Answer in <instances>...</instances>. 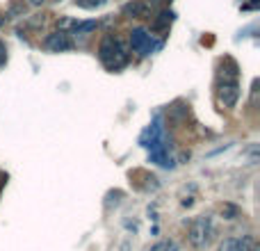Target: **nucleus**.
Returning <instances> with one entry per match:
<instances>
[{
  "mask_svg": "<svg viewBox=\"0 0 260 251\" xmlns=\"http://www.w3.org/2000/svg\"><path fill=\"white\" fill-rule=\"evenodd\" d=\"M99 59L108 71H121L123 67L128 64L130 55H128V48L123 46V41L114 35H108L101 39V46H99Z\"/></svg>",
  "mask_w": 260,
  "mask_h": 251,
  "instance_id": "f257e3e1",
  "label": "nucleus"
},
{
  "mask_svg": "<svg viewBox=\"0 0 260 251\" xmlns=\"http://www.w3.org/2000/svg\"><path fill=\"white\" fill-rule=\"evenodd\" d=\"M212 235H215V226H212V219L206 215L194 217L187 226V242L192 244L194 249H206L210 244Z\"/></svg>",
  "mask_w": 260,
  "mask_h": 251,
  "instance_id": "f03ea898",
  "label": "nucleus"
},
{
  "mask_svg": "<svg viewBox=\"0 0 260 251\" xmlns=\"http://www.w3.org/2000/svg\"><path fill=\"white\" fill-rule=\"evenodd\" d=\"M157 46L160 44H155L151 30H146V27H135V30L130 32V48H133L137 55H142V57L151 55Z\"/></svg>",
  "mask_w": 260,
  "mask_h": 251,
  "instance_id": "7ed1b4c3",
  "label": "nucleus"
},
{
  "mask_svg": "<svg viewBox=\"0 0 260 251\" xmlns=\"http://www.w3.org/2000/svg\"><path fill=\"white\" fill-rule=\"evenodd\" d=\"M71 46H73L71 37L62 30L50 32V35H46V39H44V48L50 50V53H64V50H69Z\"/></svg>",
  "mask_w": 260,
  "mask_h": 251,
  "instance_id": "20e7f679",
  "label": "nucleus"
},
{
  "mask_svg": "<svg viewBox=\"0 0 260 251\" xmlns=\"http://www.w3.org/2000/svg\"><path fill=\"white\" fill-rule=\"evenodd\" d=\"M240 101V85L238 80H224L219 87V103L224 108H235Z\"/></svg>",
  "mask_w": 260,
  "mask_h": 251,
  "instance_id": "39448f33",
  "label": "nucleus"
},
{
  "mask_svg": "<svg viewBox=\"0 0 260 251\" xmlns=\"http://www.w3.org/2000/svg\"><path fill=\"white\" fill-rule=\"evenodd\" d=\"M251 249H253L251 235H242V238L229 235V238H224L219 242V247H217V251H251Z\"/></svg>",
  "mask_w": 260,
  "mask_h": 251,
  "instance_id": "423d86ee",
  "label": "nucleus"
},
{
  "mask_svg": "<svg viewBox=\"0 0 260 251\" xmlns=\"http://www.w3.org/2000/svg\"><path fill=\"white\" fill-rule=\"evenodd\" d=\"M123 14L130 18H148L151 16V3L148 0H133L123 5Z\"/></svg>",
  "mask_w": 260,
  "mask_h": 251,
  "instance_id": "0eeeda50",
  "label": "nucleus"
},
{
  "mask_svg": "<svg viewBox=\"0 0 260 251\" xmlns=\"http://www.w3.org/2000/svg\"><path fill=\"white\" fill-rule=\"evenodd\" d=\"M171 21H174V12H171V9H162V12L157 14L155 18H153V23H151V30H157V32L167 30Z\"/></svg>",
  "mask_w": 260,
  "mask_h": 251,
  "instance_id": "6e6552de",
  "label": "nucleus"
},
{
  "mask_svg": "<svg viewBox=\"0 0 260 251\" xmlns=\"http://www.w3.org/2000/svg\"><path fill=\"white\" fill-rule=\"evenodd\" d=\"M99 27V21H80V23H73V35L76 37H87V35H91V32Z\"/></svg>",
  "mask_w": 260,
  "mask_h": 251,
  "instance_id": "1a4fd4ad",
  "label": "nucleus"
},
{
  "mask_svg": "<svg viewBox=\"0 0 260 251\" xmlns=\"http://www.w3.org/2000/svg\"><path fill=\"white\" fill-rule=\"evenodd\" d=\"M105 3H108V0H76V5L82 9H99V7H103Z\"/></svg>",
  "mask_w": 260,
  "mask_h": 251,
  "instance_id": "9d476101",
  "label": "nucleus"
},
{
  "mask_svg": "<svg viewBox=\"0 0 260 251\" xmlns=\"http://www.w3.org/2000/svg\"><path fill=\"white\" fill-rule=\"evenodd\" d=\"M25 12V5L23 3H12L9 5V16H16V14H23Z\"/></svg>",
  "mask_w": 260,
  "mask_h": 251,
  "instance_id": "9b49d317",
  "label": "nucleus"
},
{
  "mask_svg": "<svg viewBox=\"0 0 260 251\" xmlns=\"http://www.w3.org/2000/svg\"><path fill=\"white\" fill-rule=\"evenodd\" d=\"M5 62H7V48H5V44L0 41V67H3Z\"/></svg>",
  "mask_w": 260,
  "mask_h": 251,
  "instance_id": "f8f14e48",
  "label": "nucleus"
},
{
  "mask_svg": "<svg viewBox=\"0 0 260 251\" xmlns=\"http://www.w3.org/2000/svg\"><path fill=\"white\" fill-rule=\"evenodd\" d=\"M46 0H30V5H35V7H39V5H44Z\"/></svg>",
  "mask_w": 260,
  "mask_h": 251,
  "instance_id": "ddd939ff",
  "label": "nucleus"
},
{
  "mask_svg": "<svg viewBox=\"0 0 260 251\" xmlns=\"http://www.w3.org/2000/svg\"><path fill=\"white\" fill-rule=\"evenodd\" d=\"M3 23H5V16H0V25H3Z\"/></svg>",
  "mask_w": 260,
  "mask_h": 251,
  "instance_id": "4468645a",
  "label": "nucleus"
}]
</instances>
